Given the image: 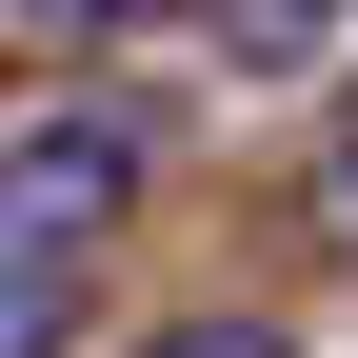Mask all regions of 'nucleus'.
Here are the masks:
<instances>
[{
    "label": "nucleus",
    "mask_w": 358,
    "mask_h": 358,
    "mask_svg": "<svg viewBox=\"0 0 358 358\" xmlns=\"http://www.w3.org/2000/svg\"><path fill=\"white\" fill-rule=\"evenodd\" d=\"M358 40V0H219V60H319Z\"/></svg>",
    "instance_id": "2"
},
{
    "label": "nucleus",
    "mask_w": 358,
    "mask_h": 358,
    "mask_svg": "<svg viewBox=\"0 0 358 358\" xmlns=\"http://www.w3.org/2000/svg\"><path fill=\"white\" fill-rule=\"evenodd\" d=\"M140 199V100H60L0 140V279H80Z\"/></svg>",
    "instance_id": "1"
},
{
    "label": "nucleus",
    "mask_w": 358,
    "mask_h": 358,
    "mask_svg": "<svg viewBox=\"0 0 358 358\" xmlns=\"http://www.w3.org/2000/svg\"><path fill=\"white\" fill-rule=\"evenodd\" d=\"M159 358H279V338H259V319H199V338H159Z\"/></svg>",
    "instance_id": "5"
},
{
    "label": "nucleus",
    "mask_w": 358,
    "mask_h": 358,
    "mask_svg": "<svg viewBox=\"0 0 358 358\" xmlns=\"http://www.w3.org/2000/svg\"><path fill=\"white\" fill-rule=\"evenodd\" d=\"M299 219H319V259H358V100H338V140H319V179H299Z\"/></svg>",
    "instance_id": "3"
},
{
    "label": "nucleus",
    "mask_w": 358,
    "mask_h": 358,
    "mask_svg": "<svg viewBox=\"0 0 358 358\" xmlns=\"http://www.w3.org/2000/svg\"><path fill=\"white\" fill-rule=\"evenodd\" d=\"M20 20L40 40H120V20H179V0H20ZM199 20H219V0H199Z\"/></svg>",
    "instance_id": "4"
}]
</instances>
